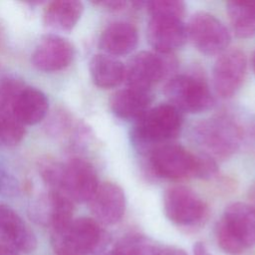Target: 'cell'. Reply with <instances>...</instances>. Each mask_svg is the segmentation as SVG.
<instances>
[{
	"label": "cell",
	"instance_id": "obj_1",
	"mask_svg": "<svg viewBox=\"0 0 255 255\" xmlns=\"http://www.w3.org/2000/svg\"><path fill=\"white\" fill-rule=\"evenodd\" d=\"M182 115L170 104L149 108L137 119L130 132V140L139 151L147 153L154 147L176 138L182 128Z\"/></svg>",
	"mask_w": 255,
	"mask_h": 255
},
{
	"label": "cell",
	"instance_id": "obj_2",
	"mask_svg": "<svg viewBox=\"0 0 255 255\" xmlns=\"http://www.w3.org/2000/svg\"><path fill=\"white\" fill-rule=\"evenodd\" d=\"M192 136L204 154L213 159H226L238 150L242 129L234 119L220 115L195 124Z\"/></svg>",
	"mask_w": 255,
	"mask_h": 255
},
{
	"label": "cell",
	"instance_id": "obj_3",
	"mask_svg": "<svg viewBox=\"0 0 255 255\" xmlns=\"http://www.w3.org/2000/svg\"><path fill=\"white\" fill-rule=\"evenodd\" d=\"M164 94L169 104L181 113H202L214 104L206 82L193 75H177L170 78L164 85Z\"/></svg>",
	"mask_w": 255,
	"mask_h": 255
},
{
	"label": "cell",
	"instance_id": "obj_4",
	"mask_svg": "<svg viewBox=\"0 0 255 255\" xmlns=\"http://www.w3.org/2000/svg\"><path fill=\"white\" fill-rule=\"evenodd\" d=\"M187 37L202 54L220 55L227 50L231 37L225 25L208 12L194 13L186 25Z\"/></svg>",
	"mask_w": 255,
	"mask_h": 255
},
{
	"label": "cell",
	"instance_id": "obj_5",
	"mask_svg": "<svg viewBox=\"0 0 255 255\" xmlns=\"http://www.w3.org/2000/svg\"><path fill=\"white\" fill-rule=\"evenodd\" d=\"M147 154L149 167L158 177L178 180L194 176L196 154L181 145L170 142L161 144Z\"/></svg>",
	"mask_w": 255,
	"mask_h": 255
},
{
	"label": "cell",
	"instance_id": "obj_6",
	"mask_svg": "<svg viewBox=\"0 0 255 255\" xmlns=\"http://www.w3.org/2000/svg\"><path fill=\"white\" fill-rule=\"evenodd\" d=\"M174 62L167 54L141 51L128 63L125 80L128 87L148 90L160 82L172 69Z\"/></svg>",
	"mask_w": 255,
	"mask_h": 255
},
{
	"label": "cell",
	"instance_id": "obj_7",
	"mask_svg": "<svg viewBox=\"0 0 255 255\" xmlns=\"http://www.w3.org/2000/svg\"><path fill=\"white\" fill-rule=\"evenodd\" d=\"M166 217L178 225H193L200 222L207 213V205L192 189L176 185L168 187L163 195Z\"/></svg>",
	"mask_w": 255,
	"mask_h": 255
},
{
	"label": "cell",
	"instance_id": "obj_8",
	"mask_svg": "<svg viewBox=\"0 0 255 255\" xmlns=\"http://www.w3.org/2000/svg\"><path fill=\"white\" fill-rule=\"evenodd\" d=\"M97 171L93 164L81 157H73L64 163L60 192L73 202H89L99 186Z\"/></svg>",
	"mask_w": 255,
	"mask_h": 255
},
{
	"label": "cell",
	"instance_id": "obj_9",
	"mask_svg": "<svg viewBox=\"0 0 255 255\" xmlns=\"http://www.w3.org/2000/svg\"><path fill=\"white\" fill-rule=\"evenodd\" d=\"M247 68V60L240 49H228L217 58L212 73L213 87L222 98H231L241 87Z\"/></svg>",
	"mask_w": 255,
	"mask_h": 255
},
{
	"label": "cell",
	"instance_id": "obj_10",
	"mask_svg": "<svg viewBox=\"0 0 255 255\" xmlns=\"http://www.w3.org/2000/svg\"><path fill=\"white\" fill-rule=\"evenodd\" d=\"M31 212L37 221L50 226L53 233H60L73 220L74 202L64 193L50 189L35 200Z\"/></svg>",
	"mask_w": 255,
	"mask_h": 255
},
{
	"label": "cell",
	"instance_id": "obj_11",
	"mask_svg": "<svg viewBox=\"0 0 255 255\" xmlns=\"http://www.w3.org/2000/svg\"><path fill=\"white\" fill-rule=\"evenodd\" d=\"M74 57L75 48L69 40L56 34H48L39 40L31 61L39 71L52 73L70 66Z\"/></svg>",
	"mask_w": 255,
	"mask_h": 255
},
{
	"label": "cell",
	"instance_id": "obj_12",
	"mask_svg": "<svg viewBox=\"0 0 255 255\" xmlns=\"http://www.w3.org/2000/svg\"><path fill=\"white\" fill-rule=\"evenodd\" d=\"M146 37L155 52L167 55L182 47L188 38L182 19L166 17H149Z\"/></svg>",
	"mask_w": 255,
	"mask_h": 255
},
{
	"label": "cell",
	"instance_id": "obj_13",
	"mask_svg": "<svg viewBox=\"0 0 255 255\" xmlns=\"http://www.w3.org/2000/svg\"><path fill=\"white\" fill-rule=\"evenodd\" d=\"M90 209L99 223L113 225L118 223L126 211V195L123 188L114 182L99 184L89 201Z\"/></svg>",
	"mask_w": 255,
	"mask_h": 255
},
{
	"label": "cell",
	"instance_id": "obj_14",
	"mask_svg": "<svg viewBox=\"0 0 255 255\" xmlns=\"http://www.w3.org/2000/svg\"><path fill=\"white\" fill-rule=\"evenodd\" d=\"M0 240L23 253H31L37 247V238L30 226L13 208L3 203H0Z\"/></svg>",
	"mask_w": 255,
	"mask_h": 255
},
{
	"label": "cell",
	"instance_id": "obj_15",
	"mask_svg": "<svg viewBox=\"0 0 255 255\" xmlns=\"http://www.w3.org/2000/svg\"><path fill=\"white\" fill-rule=\"evenodd\" d=\"M244 249L255 246V207L243 202L229 204L218 222Z\"/></svg>",
	"mask_w": 255,
	"mask_h": 255
},
{
	"label": "cell",
	"instance_id": "obj_16",
	"mask_svg": "<svg viewBox=\"0 0 255 255\" xmlns=\"http://www.w3.org/2000/svg\"><path fill=\"white\" fill-rule=\"evenodd\" d=\"M53 234L61 235L72 247L83 255L94 252L104 238V231L100 223L90 217L73 219L64 231Z\"/></svg>",
	"mask_w": 255,
	"mask_h": 255
},
{
	"label": "cell",
	"instance_id": "obj_17",
	"mask_svg": "<svg viewBox=\"0 0 255 255\" xmlns=\"http://www.w3.org/2000/svg\"><path fill=\"white\" fill-rule=\"evenodd\" d=\"M138 33L134 25L127 21H115L102 32L99 40L100 48L112 57L125 56L137 46Z\"/></svg>",
	"mask_w": 255,
	"mask_h": 255
},
{
	"label": "cell",
	"instance_id": "obj_18",
	"mask_svg": "<svg viewBox=\"0 0 255 255\" xmlns=\"http://www.w3.org/2000/svg\"><path fill=\"white\" fill-rule=\"evenodd\" d=\"M11 110L23 125H36L47 116L49 101L41 90L24 86L15 96Z\"/></svg>",
	"mask_w": 255,
	"mask_h": 255
},
{
	"label": "cell",
	"instance_id": "obj_19",
	"mask_svg": "<svg viewBox=\"0 0 255 255\" xmlns=\"http://www.w3.org/2000/svg\"><path fill=\"white\" fill-rule=\"evenodd\" d=\"M151 92L128 87L116 92L110 99L112 112L122 120H137L150 107Z\"/></svg>",
	"mask_w": 255,
	"mask_h": 255
},
{
	"label": "cell",
	"instance_id": "obj_20",
	"mask_svg": "<svg viewBox=\"0 0 255 255\" xmlns=\"http://www.w3.org/2000/svg\"><path fill=\"white\" fill-rule=\"evenodd\" d=\"M84 11V5L75 0L49 2L43 11V22L50 29L69 32L77 25Z\"/></svg>",
	"mask_w": 255,
	"mask_h": 255
},
{
	"label": "cell",
	"instance_id": "obj_21",
	"mask_svg": "<svg viewBox=\"0 0 255 255\" xmlns=\"http://www.w3.org/2000/svg\"><path fill=\"white\" fill-rule=\"evenodd\" d=\"M89 70L94 84L101 89L115 88L125 80V65L115 57L106 54L94 55L90 61Z\"/></svg>",
	"mask_w": 255,
	"mask_h": 255
},
{
	"label": "cell",
	"instance_id": "obj_22",
	"mask_svg": "<svg viewBox=\"0 0 255 255\" xmlns=\"http://www.w3.org/2000/svg\"><path fill=\"white\" fill-rule=\"evenodd\" d=\"M226 11L237 37L248 38L255 34V0L230 1Z\"/></svg>",
	"mask_w": 255,
	"mask_h": 255
},
{
	"label": "cell",
	"instance_id": "obj_23",
	"mask_svg": "<svg viewBox=\"0 0 255 255\" xmlns=\"http://www.w3.org/2000/svg\"><path fill=\"white\" fill-rule=\"evenodd\" d=\"M25 135V125L14 115L11 108L0 109V143L14 146Z\"/></svg>",
	"mask_w": 255,
	"mask_h": 255
},
{
	"label": "cell",
	"instance_id": "obj_24",
	"mask_svg": "<svg viewBox=\"0 0 255 255\" xmlns=\"http://www.w3.org/2000/svg\"><path fill=\"white\" fill-rule=\"evenodd\" d=\"M157 247L145 236L128 235L120 239L111 251L113 255H155Z\"/></svg>",
	"mask_w": 255,
	"mask_h": 255
},
{
	"label": "cell",
	"instance_id": "obj_25",
	"mask_svg": "<svg viewBox=\"0 0 255 255\" xmlns=\"http://www.w3.org/2000/svg\"><path fill=\"white\" fill-rule=\"evenodd\" d=\"M38 170L42 180L51 190L60 191L64 172V163L53 157L45 156L39 159Z\"/></svg>",
	"mask_w": 255,
	"mask_h": 255
},
{
	"label": "cell",
	"instance_id": "obj_26",
	"mask_svg": "<svg viewBox=\"0 0 255 255\" xmlns=\"http://www.w3.org/2000/svg\"><path fill=\"white\" fill-rule=\"evenodd\" d=\"M149 17H166L182 19L185 4L178 0H153L143 2Z\"/></svg>",
	"mask_w": 255,
	"mask_h": 255
},
{
	"label": "cell",
	"instance_id": "obj_27",
	"mask_svg": "<svg viewBox=\"0 0 255 255\" xmlns=\"http://www.w3.org/2000/svg\"><path fill=\"white\" fill-rule=\"evenodd\" d=\"M23 87L20 80L0 67V109L11 108L15 96Z\"/></svg>",
	"mask_w": 255,
	"mask_h": 255
},
{
	"label": "cell",
	"instance_id": "obj_28",
	"mask_svg": "<svg viewBox=\"0 0 255 255\" xmlns=\"http://www.w3.org/2000/svg\"><path fill=\"white\" fill-rule=\"evenodd\" d=\"M218 171L217 164L213 158L206 154H196L194 176L202 179H209Z\"/></svg>",
	"mask_w": 255,
	"mask_h": 255
},
{
	"label": "cell",
	"instance_id": "obj_29",
	"mask_svg": "<svg viewBox=\"0 0 255 255\" xmlns=\"http://www.w3.org/2000/svg\"><path fill=\"white\" fill-rule=\"evenodd\" d=\"M18 191L19 183L17 179L9 172L0 168V193L6 195H13L16 194Z\"/></svg>",
	"mask_w": 255,
	"mask_h": 255
},
{
	"label": "cell",
	"instance_id": "obj_30",
	"mask_svg": "<svg viewBox=\"0 0 255 255\" xmlns=\"http://www.w3.org/2000/svg\"><path fill=\"white\" fill-rule=\"evenodd\" d=\"M52 244L56 255H83L59 234H52Z\"/></svg>",
	"mask_w": 255,
	"mask_h": 255
},
{
	"label": "cell",
	"instance_id": "obj_31",
	"mask_svg": "<svg viewBox=\"0 0 255 255\" xmlns=\"http://www.w3.org/2000/svg\"><path fill=\"white\" fill-rule=\"evenodd\" d=\"M93 3L108 11H120L125 9V7L127 6V2L122 0H103V1H96Z\"/></svg>",
	"mask_w": 255,
	"mask_h": 255
},
{
	"label": "cell",
	"instance_id": "obj_32",
	"mask_svg": "<svg viewBox=\"0 0 255 255\" xmlns=\"http://www.w3.org/2000/svg\"><path fill=\"white\" fill-rule=\"evenodd\" d=\"M155 255H187L182 249L176 247H162L157 248Z\"/></svg>",
	"mask_w": 255,
	"mask_h": 255
},
{
	"label": "cell",
	"instance_id": "obj_33",
	"mask_svg": "<svg viewBox=\"0 0 255 255\" xmlns=\"http://www.w3.org/2000/svg\"><path fill=\"white\" fill-rule=\"evenodd\" d=\"M193 255H210L206 250L204 244L201 242H197L193 246Z\"/></svg>",
	"mask_w": 255,
	"mask_h": 255
},
{
	"label": "cell",
	"instance_id": "obj_34",
	"mask_svg": "<svg viewBox=\"0 0 255 255\" xmlns=\"http://www.w3.org/2000/svg\"><path fill=\"white\" fill-rule=\"evenodd\" d=\"M0 255H15L13 249L0 240Z\"/></svg>",
	"mask_w": 255,
	"mask_h": 255
},
{
	"label": "cell",
	"instance_id": "obj_35",
	"mask_svg": "<svg viewBox=\"0 0 255 255\" xmlns=\"http://www.w3.org/2000/svg\"><path fill=\"white\" fill-rule=\"evenodd\" d=\"M250 198L254 201V203H255V184L252 186V188H251V190H250Z\"/></svg>",
	"mask_w": 255,
	"mask_h": 255
},
{
	"label": "cell",
	"instance_id": "obj_36",
	"mask_svg": "<svg viewBox=\"0 0 255 255\" xmlns=\"http://www.w3.org/2000/svg\"><path fill=\"white\" fill-rule=\"evenodd\" d=\"M252 65H253V71H254V74H255V52H254L253 59H252Z\"/></svg>",
	"mask_w": 255,
	"mask_h": 255
},
{
	"label": "cell",
	"instance_id": "obj_37",
	"mask_svg": "<svg viewBox=\"0 0 255 255\" xmlns=\"http://www.w3.org/2000/svg\"><path fill=\"white\" fill-rule=\"evenodd\" d=\"M105 255H113V254H112V252H109V253H107V254H105Z\"/></svg>",
	"mask_w": 255,
	"mask_h": 255
}]
</instances>
